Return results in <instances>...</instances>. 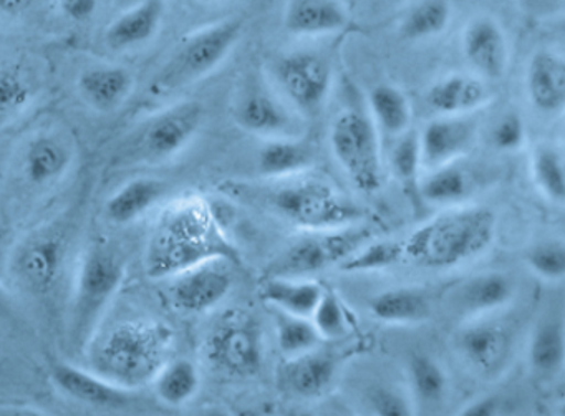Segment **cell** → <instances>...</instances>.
I'll return each mask as SVG.
<instances>
[{
	"instance_id": "obj_14",
	"label": "cell",
	"mask_w": 565,
	"mask_h": 416,
	"mask_svg": "<svg viewBox=\"0 0 565 416\" xmlns=\"http://www.w3.org/2000/svg\"><path fill=\"white\" fill-rule=\"evenodd\" d=\"M462 58L469 74L484 82H498L505 77L511 62L508 35L501 22L491 15H476L462 28L459 38Z\"/></svg>"
},
{
	"instance_id": "obj_8",
	"label": "cell",
	"mask_w": 565,
	"mask_h": 416,
	"mask_svg": "<svg viewBox=\"0 0 565 416\" xmlns=\"http://www.w3.org/2000/svg\"><path fill=\"white\" fill-rule=\"evenodd\" d=\"M284 247L267 266V277L300 279L340 266L373 241L372 230L362 224L329 231H309Z\"/></svg>"
},
{
	"instance_id": "obj_35",
	"label": "cell",
	"mask_w": 565,
	"mask_h": 416,
	"mask_svg": "<svg viewBox=\"0 0 565 416\" xmlns=\"http://www.w3.org/2000/svg\"><path fill=\"white\" fill-rule=\"evenodd\" d=\"M529 365L542 376L561 372L565 359L564 323L548 319L539 323L529 342Z\"/></svg>"
},
{
	"instance_id": "obj_30",
	"label": "cell",
	"mask_w": 565,
	"mask_h": 416,
	"mask_svg": "<svg viewBox=\"0 0 565 416\" xmlns=\"http://www.w3.org/2000/svg\"><path fill=\"white\" fill-rule=\"evenodd\" d=\"M471 191V177L466 173L459 161L426 171L418 184L419 200L446 210L461 206Z\"/></svg>"
},
{
	"instance_id": "obj_45",
	"label": "cell",
	"mask_w": 565,
	"mask_h": 416,
	"mask_svg": "<svg viewBox=\"0 0 565 416\" xmlns=\"http://www.w3.org/2000/svg\"><path fill=\"white\" fill-rule=\"evenodd\" d=\"M369 403L375 416H415L405 393L393 386L370 390Z\"/></svg>"
},
{
	"instance_id": "obj_21",
	"label": "cell",
	"mask_w": 565,
	"mask_h": 416,
	"mask_svg": "<svg viewBox=\"0 0 565 416\" xmlns=\"http://www.w3.org/2000/svg\"><path fill=\"white\" fill-rule=\"evenodd\" d=\"M337 375V360L320 350L287 356L279 369V383L290 395L299 398H319L332 385Z\"/></svg>"
},
{
	"instance_id": "obj_32",
	"label": "cell",
	"mask_w": 565,
	"mask_h": 416,
	"mask_svg": "<svg viewBox=\"0 0 565 416\" xmlns=\"http://www.w3.org/2000/svg\"><path fill=\"white\" fill-rule=\"evenodd\" d=\"M514 296V282L501 273L471 277L459 292L462 310L469 316H484L504 307Z\"/></svg>"
},
{
	"instance_id": "obj_36",
	"label": "cell",
	"mask_w": 565,
	"mask_h": 416,
	"mask_svg": "<svg viewBox=\"0 0 565 416\" xmlns=\"http://www.w3.org/2000/svg\"><path fill=\"white\" fill-rule=\"evenodd\" d=\"M158 398L168 406H183L200 392L201 375L191 360L177 359L164 363L153 380Z\"/></svg>"
},
{
	"instance_id": "obj_7",
	"label": "cell",
	"mask_w": 565,
	"mask_h": 416,
	"mask_svg": "<svg viewBox=\"0 0 565 416\" xmlns=\"http://www.w3.org/2000/svg\"><path fill=\"white\" fill-rule=\"evenodd\" d=\"M329 143L337 163L360 193L373 194L382 188V145L369 114L356 108L340 111L330 127Z\"/></svg>"
},
{
	"instance_id": "obj_53",
	"label": "cell",
	"mask_w": 565,
	"mask_h": 416,
	"mask_svg": "<svg viewBox=\"0 0 565 416\" xmlns=\"http://www.w3.org/2000/svg\"><path fill=\"white\" fill-rule=\"evenodd\" d=\"M234 416H266L263 415V413L256 412V409H241V412H237Z\"/></svg>"
},
{
	"instance_id": "obj_15",
	"label": "cell",
	"mask_w": 565,
	"mask_h": 416,
	"mask_svg": "<svg viewBox=\"0 0 565 416\" xmlns=\"http://www.w3.org/2000/svg\"><path fill=\"white\" fill-rule=\"evenodd\" d=\"M478 140V124L472 117H435L418 134L423 170L461 161Z\"/></svg>"
},
{
	"instance_id": "obj_33",
	"label": "cell",
	"mask_w": 565,
	"mask_h": 416,
	"mask_svg": "<svg viewBox=\"0 0 565 416\" xmlns=\"http://www.w3.org/2000/svg\"><path fill=\"white\" fill-rule=\"evenodd\" d=\"M452 21L451 0H416L398 24V32L409 42L438 39Z\"/></svg>"
},
{
	"instance_id": "obj_20",
	"label": "cell",
	"mask_w": 565,
	"mask_h": 416,
	"mask_svg": "<svg viewBox=\"0 0 565 416\" xmlns=\"http://www.w3.org/2000/svg\"><path fill=\"white\" fill-rule=\"evenodd\" d=\"M51 380L58 392L68 398L94 408H124L130 402V392L102 378L92 370L67 362L54 363Z\"/></svg>"
},
{
	"instance_id": "obj_13",
	"label": "cell",
	"mask_w": 565,
	"mask_h": 416,
	"mask_svg": "<svg viewBox=\"0 0 565 416\" xmlns=\"http://www.w3.org/2000/svg\"><path fill=\"white\" fill-rule=\"evenodd\" d=\"M227 260L223 257L204 260L171 277L168 289L171 306L188 316H200L220 306L233 287Z\"/></svg>"
},
{
	"instance_id": "obj_42",
	"label": "cell",
	"mask_w": 565,
	"mask_h": 416,
	"mask_svg": "<svg viewBox=\"0 0 565 416\" xmlns=\"http://www.w3.org/2000/svg\"><path fill=\"white\" fill-rule=\"evenodd\" d=\"M529 269L544 280H562L565 276V246L562 241H542L525 254Z\"/></svg>"
},
{
	"instance_id": "obj_34",
	"label": "cell",
	"mask_w": 565,
	"mask_h": 416,
	"mask_svg": "<svg viewBox=\"0 0 565 416\" xmlns=\"http://www.w3.org/2000/svg\"><path fill=\"white\" fill-rule=\"evenodd\" d=\"M531 178L548 203L562 206L565 201V160L561 145L541 141L531 151Z\"/></svg>"
},
{
	"instance_id": "obj_2",
	"label": "cell",
	"mask_w": 565,
	"mask_h": 416,
	"mask_svg": "<svg viewBox=\"0 0 565 416\" xmlns=\"http://www.w3.org/2000/svg\"><path fill=\"white\" fill-rule=\"evenodd\" d=\"M495 233L498 220L489 207L461 204L416 227L402 241L403 256L423 269H451L482 256Z\"/></svg>"
},
{
	"instance_id": "obj_50",
	"label": "cell",
	"mask_w": 565,
	"mask_h": 416,
	"mask_svg": "<svg viewBox=\"0 0 565 416\" xmlns=\"http://www.w3.org/2000/svg\"><path fill=\"white\" fill-rule=\"evenodd\" d=\"M0 416H45L44 413L29 406H11V408L0 409Z\"/></svg>"
},
{
	"instance_id": "obj_37",
	"label": "cell",
	"mask_w": 565,
	"mask_h": 416,
	"mask_svg": "<svg viewBox=\"0 0 565 416\" xmlns=\"http://www.w3.org/2000/svg\"><path fill=\"white\" fill-rule=\"evenodd\" d=\"M390 170L403 193L419 200L418 184L422 180L423 167L416 131L409 130L402 137L395 138V145L390 151Z\"/></svg>"
},
{
	"instance_id": "obj_31",
	"label": "cell",
	"mask_w": 565,
	"mask_h": 416,
	"mask_svg": "<svg viewBox=\"0 0 565 416\" xmlns=\"http://www.w3.org/2000/svg\"><path fill=\"white\" fill-rule=\"evenodd\" d=\"M71 163L72 153L67 145L49 135L34 138L24 154L25 177L35 186L61 180Z\"/></svg>"
},
{
	"instance_id": "obj_3",
	"label": "cell",
	"mask_w": 565,
	"mask_h": 416,
	"mask_svg": "<svg viewBox=\"0 0 565 416\" xmlns=\"http://www.w3.org/2000/svg\"><path fill=\"white\" fill-rule=\"evenodd\" d=\"M170 327L157 320H125L90 342V370L131 392L151 383L168 362Z\"/></svg>"
},
{
	"instance_id": "obj_24",
	"label": "cell",
	"mask_w": 565,
	"mask_h": 416,
	"mask_svg": "<svg viewBox=\"0 0 565 416\" xmlns=\"http://www.w3.org/2000/svg\"><path fill=\"white\" fill-rule=\"evenodd\" d=\"M82 98L98 111L120 107L134 92V75L124 67H94L78 77Z\"/></svg>"
},
{
	"instance_id": "obj_46",
	"label": "cell",
	"mask_w": 565,
	"mask_h": 416,
	"mask_svg": "<svg viewBox=\"0 0 565 416\" xmlns=\"http://www.w3.org/2000/svg\"><path fill=\"white\" fill-rule=\"evenodd\" d=\"M515 4L534 18H554L564 9V0H515Z\"/></svg>"
},
{
	"instance_id": "obj_49",
	"label": "cell",
	"mask_w": 565,
	"mask_h": 416,
	"mask_svg": "<svg viewBox=\"0 0 565 416\" xmlns=\"http://www.w3.org/2000/svg\"><path fill=\"white\" fill-rule=\"evenodd\" d=\"M34 0H0V12L8 15H19L31 8Z\"/></svg>"
},
{
	"instance_id": "obj_26",
	"label": "cell",
	"mask_w": 565,
	"mask_h": 416,
	"mask_svg": "<svg viewBox=\"0 0 565 416\" xmlns=\"http://www.w3.org/2000/svg\"><path fill=\"white\" fill-rule=\"evenodd\" d=\"M323 290L326 289L313 280L267 277L260 287V297L277 312L310 319Z\"/></svg>"
},
{
	"instance_id": "obj_38",
	"label": "cell",
	"mask_w": 565,
	"mask_h": 416,
	"mask_svg": "<svg viewBox=\"0 0 565 416\" xmlns=\"http://www.w3.org/2000/svg\"><path fill=\"white\" fill-rule=\"evenodd\" d=\"M408 380L416 398L425 405H438L448 393V375L438 360L426 353L409 356Z\"/></svg>"
},
{
	"instance_id": "obj_4",
	"label": "cell",
	"mask_w": 565,
	"mask_h": 416,
	"mask_svg": "<svg viewBox=\"0 0 565 416\" xmlns=\"http://www.w3.org/2000/svg\"><path fill=\"white\" fill-rule=\"evenodd\" d=\"M273 186L244 188L241 194L259 201L287 223L306 231H329L360 224L363 213L349 196L322 178H286Z\"/></svg>"
},
{
	"instance_id": "obj_18",
	"label": "cell",
	"mask_w": 565,
	"mask_h": 416,
	"mask_svg": "<svg viewBox=\"0 0 565 416\" xmlns=\"http://www.w3.org/2000/svg\"><path fill=\"white\" fill-rule=\"evenodd\" d=\"M282 24L292 38H329L345 32L352 15L343 0H286Z\"/></svg>"
},
{
	"instance_id": "obj_19",
	"label": "cell",
	"mask_w": 565,
	"mask_h": 416,
	"mask_svg": "<svg viewBox=\"0 0 565 416\" xmlns=\"http://www.w3.org/2000/svg\"><path fill=\"white\" fill-rule=\"evenodd\" d=\"M426 105L436 117H472L488 107L492 92L488 82L472 74H449L426 92Z\"/></svg>"
},
{
	"instance_id": "obj_6",
	"label": "cell",
	"mask_w": 565,
	"mask_h": 416,
	"mask_svg": "<svg viewBox=\"0 0 565 416\" xmlns=\"http://www.w3.org/2000/svg\"><path fill=\"white\" fill-rule=\"evenodd\" d=\"M244 21L223 19L186 35L151 82L154 95H167L213 74L243 39Z\"/></svg>"
},
{
	"instance_id": "obj_47",
	"label": "cell",
	"mask_w": 565,
	"mask_h": 416,
	"mask_svg": "<svg viewBox=\"0 0 565 416\" xmlns=\"http://www.w3.org/2000/svg\"><path fill=\"white\" fill-rule=\"evenodd\" d=\"M97 8L98 0H61L62 12L74 22L88 21Z\"/></svg>"
},
{
	"instance_id": "obj_1",
	"label": "cell",
	"mask_w": 565,
	"mask_h": 416,
	"mask_svg": "<svg viewBox=\"0 0 565 416\" xmlns=\"http://www.w3.org/2000/svg\"><path fill=\"white\" fill-rule=\"evenodd\" d=\"M233 259L210 204L188 198L167 207L147 246L145 266L151 279L173 277L210 259Z\"/></svg>"
},
{
	"instance_id": "obj_23",
	"label": "cell",
	"mask_w": 565,
	"mask_h": 416,
	"mask_svg": "<svg viewBox=\"0 0 565 416\" xmlns=\"http://www.w3.org/2000/svg\"><path fill=\"white\" fill-rule=\"evenodd\" d=\"M163 15V0H141L108 25L105 42L114 51H127L145 44L160 31Z\"/></svg>"
},
{
	"instance_id": "obj_55",
	"label": "cell",
	"mask_w": 565,
	"mask_h": 416,
	"mask_svg": "<svg viewBox=\"0 0 565 416\" xmlns=\"http://www.w3.org/2000/svg\"><path fill=\"white\" fill-rule=\"evenodd\" d=\"M201 2H206V4H214V2H221V0H201Z\"/></svg>"
},
{
	"instance_id": "obj_41",
	"label": "cell",
	"mask_w": 565,
	"mask_h": 416,
	"mask_svg": "<svg viewBox=\"0 0 565 416\" xmlns=\"http://www.w3.org/2000/svg\"><path fill=\"white\" fill-rule=\"evenodd\" d=\"M310 320L322 340H339L349 332L342 300L332 290H323Z\"/></svg>"
},
{
	"instance_id": "obj_48",
	"label": "cell",
	"mask_w": 565,
	"mask_h": 416,
	"mask_svg": "<svg viewBox=\"0 0 565 416\" xmlns=\"http://www.w3.org/2000/svg\"><path fill=\"white\" fill-rule=\"evenodd\" d=\"M501 415V402L495 396H484L466 406L456 416H499Z\"/></svg>"
},
{
	"instance_id": "obj_22",
	"label": "cell",
	"mask_w": 565,
	"mask_h": 416,
	"mask_svg": "<svg viewBox=\"0 0 565 416\" xmlns=\"http://www.w3.org/2000/svg\"><path fill=\"white\" fill-rule=\"evenodd\" d=\"M316 163V148L302 137L273 138L257 153V168L267 180H286L307 173Z\"/></svg>"
},
{
	"instance_id": "obj_9",
	"label": "cell",
	"mask_w": 565,
	"mask_h": 416,
	"mask_svg": "<svg viewBox=\"0 0 565 416\" xmlns=\"http://www.w3.org/2000/svg\"><path fill=\"white\" fill-rule=\"evenodd\" d=\"M204 355L216 372L249 378L263 369V327L250 313L231 310L207 333Z\"/></svg>"
},
{
	"instance_id": "obj_25",
	"label": "cell",
	"mask_w": 565,
	"mask_h": 416,
	"mask_svg": "<svg viewBox=\"0 0 565 416\" xmlns=\"http://www.w3.org/2000/svg\"><path fill=\"white\" fill-rule=\"evenodd\" d=\"M504 329L491 322L471 323L458 335V350L466 362L481 372L498 369L508 353Z\"/></svg>"
},
{
	"instance_id": "obj_12",
	"label": "cell",
	"mask_w": 565,
	"mask_h": 416,
	"mask_svg": "<svg viewBox=\"0 0 565 416\" xmlns=\"http://www.w3.org/2000/svg\"><path fill=\"white\" fill-rule=\"evenodd\" d=\"M299 115L263 78H247L236 92L233 102V120L241 130L254 137H300Z\"/></svg>"
},
{
	"instance_id": "obj_40",
	"label": "cell",
	"mask_w": 565,
	"mask_h": 416,
	"mask_svg": "<svg viewBox=\"0 0 565 416\" xmlns=\"http://www.w3.org/2000/svg\"><path fill=\"white\" fill-rule=\"evenodd\" d=\"M403 259L405 256L402 241H370L339 267L345 273H373L386 269Z\"/></svg>"
},
{
	"instance_id": "obj_11",
	"label": "cell",
	"mask_w": 565,
	"mask_h": 416,
	"mask_svg": "<svg viewBox=\"0 0 565 416\" xmlns=\"http://www.w3.org/2000/svg\"><path fill=\"white\" fill-rule=\"evenodd\" d=\"M204 121L200 102H180L145 121L130 143L135 160L164 161L191 143Z\"/></svg>"
},
{
	"instance_id": "obj_28",
	"label": "cell",
	"mask_w": 565,
	"mask_h": 416,
	"mask_svg": "<svg viewBox=\"0 0 565 416\" xmlns=\"http://www.w3.org/2000/svg\"><path fill=\"white\" fill-rule=\"evenodd\" d=\"M369 115L376 130L388 137L398 138L412 130V102L396 85L379 84L370 88Z\"/></svg>"
},
{
	"instance_id": "obj_51",
	"label": "cell",
	"mask_w": 565,
	"mask_h": 416,
	"mask_svg": "<svg viewBox=\"0 0 565 416\" xmlns=\"http://www.w3.org/2000/svg\"><path fill=\"white\" fill-rule=\"evenodd\" d=\"M12 316V303L8 292L0 284V319H9Z\"/></svg>"
},
{
	"instance_id": "obj_56",
	"label": "cell",
	"mask_w": 565,
	"mask_h": 416,
	"mask_svg": "<svg viewBox=\"0 0 565 416\" xmlns=\"http://www.w3.org/2000/svg\"><path fill=\"white\" fill-rule=\"evenodd\" d=\"M332 416H353V415H350V413H335V415H332Z\"/></svg>"
},
{
	"instance_id": "obj_10",
	"label": "cell",
	"mask_w": 565,
	"mask_h": 416,
	"mask_svg": "<svg viewBox=\"0 0 565 416\" xmlns=\"http://www.w3.org/2000/svg\"><path fill=\"white\" fill-rule=\"evenodd\" d=\"M273 87L299 117H316L326 107L333 71L323 55L310 51L287 52L270 67Z\"/></svg>"
},
{
	"instance_id": "obj_16",
	"label": "cell",
	"mask_w": 565,
	"mask_h": 416,
	"mask_svg": "<svg viewBox=\"0 0 565 416\" xmlns=\"http://www.w3.org/2000/svg\"><path fill=\"white\" fill-rule=\"evenodd\" d=\"M64 256V241L57 234L42 233L29 237L15 253V276L25 289L38 296H47L57 286Z\"/></svg>"
},
{
	"instance_id": "obj_54",
	"label": "cell",
	"mask_w": 565,
	"mask_h": 416,
	"mask_svg": "<svg viewBox=\"0 0 565 416\" xmlns=\"http://www.w3.org/2000/svg\"><path fill=\"white\" fill-rule=\"evenodd\" d=\"M287 416H317L316 413L309 412V409H294Z\"/></svg>"
},
{
	"instance_id": "obj_52",
	"label": "cell",
	"mask_w": 565,
	"mask_h": 416,
	"mask_svg": "<svg viewBox=\"0 0 565 416\" xmlns=\"http://www.w3.org/2000/svg\"><path fill=\"white\" fill-rule=\"evenodd\" d=\"M200 416H233L226 408L223 406H206L203 412L200 413Z\"/></svg>"
},
{
	"instance_id": "obj_5",
	"label": "cell",
	"mask_w": 565,
	"mask_h": 416,
	"mask_svg": "<svg viewBox=\"0 0 565 416\" xmlns=\"http://www.w3.org/2000/svg\"><path fill=\"white\" fill-rule=\"evenodd\" d=\"M125 270L124 254L115 247L97 244L85 253L68 317V340L75 350L90 345L95 329L124 282Z\"/></svg>"
},
{
	"instance_id": "obj_43",
	"label": "cell",
	"mask_w": 565,
	"mask_h": 416,
	"mask_svg": "<svg viewBox=\"0 0 565 416\" xmlns=\"http://www.w3.org/2000/svg\"><path fill=\"white\" fill-rule=\"evenodd\" d=\"M32 100V88L28 78L14 67L0 65V117L15 114Z\"/></svg>"
},
{
	"instance_id": "obj_39",
	"label": "cell",
	"mask_w": 565,
	"mask_h": 416,
	"mask_svg": "<svg viewBox=\"0 0 565 416\" xmlns=\"http://www.w3.org/2000/svg\"><path fill=\"white\" fill-rule=\"evenodd\" d=\"M276 332L279 349L286 356H296L316 350L322 340L312 320L284 312H277Z\"/></svg>"
},
{
	"instance_id": "obj_29",
	"label": "cell",
	"mask_w": 565,
	"mask_h": 416,
	"mask_svg": "<svg viewBox=\"0 0 565 416\" xmlns=\"http://www.w3.org/2000/svg\"><path fill=\"white\" fill-rule=\"evenodd\" d=\"M167 193V184L153 178H137L121 186L105 206L108 220L118 226L134 223Z\"/></svg>"
},
{
	"instance_id": "obj_44",
	"label": "cell",
	"mask_w": 565,
	"mask_h": 416,
	"mask_svg": "<svg viewBox=\"0 0 565 416\" xmlns=\"http://www.w3.org/2000/svg\"><path fill=\"white\" fill-rule=\"evenodd\" d=\"M527 141V127L521 115L508 111L502 115L491 130V143L495 150L514 153L522 150Z\"/></svg>"
},
{
	"instance_id": "obj_27",
	"label": "cell",
	"mask_w": 565,
	"mask_h": 416,
	"mask_svg": "<svg viewBox=\"0 0 565 416\" xmlns=\"http://www.w3.org/2000/svg\"><path fill=\"white\" fill-rule=\"evenodd\" d=\"M369 310L380 322L419 323L431 316V303L428 296L416 287H395L372 297Z\"/></svg>"
},
{
	"instance_id": "obj_17",
	"label": "cell",
	"mask_w": 565,
	"mask_h": 416,
	"mask_svg": "<svg viewBox=\"0 0 565 416\" xmlns=\"http://www.w3.org/2000/svg\"><path fill=\"white\" fill-rule=\"evenodd\" d=\"M529 104L544 117H558L565 108V58L554 49H537L524 74Z\"/></svg>"
}]
</instances>
